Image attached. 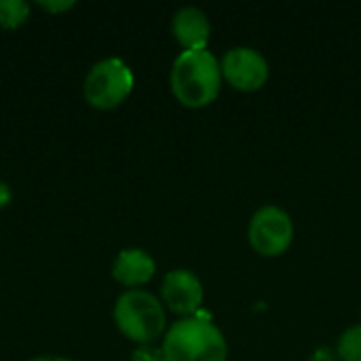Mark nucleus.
<instances>
[{
  "label": "nucleus",
  "instance_id": "obj_9",
  "mask_svg": "<svg viewBox=\"0 0 361 361\" xmlns=\"http://www.w3.org/2000/svg\"><path fill=\"white\" fill-rule=\"evenodd\" d=\"M154 271H157L154 258L142 247L121 250L112 264V277L121 286L131 290H140V286L148 283L154 277Z\"/></svg>",
  "mask_w": 361,
  "mask_h": 361
},
{
  "label": "nucleus",
  "instance_id": "obj_15",
  "mask_svg": "<svg viewBox=\"0 0 361 361\" xmlns=\"http://www.w3.org/2000/svg\"><path fill=\"white\" fill-rule=\"evenodd\" d=\"M11 199H13V192H11V186L4 182V180H0V209H4V207H8V203H11Z\"/></svg>",
  "mask_w": 361,
  "mask_h": 361
},
{
  "label": "nucleus",
  "instance_id": "obj_12",
  "mask_svg": "<svg viewBox=\"0 0 361 361\" xmlns=\"http://www.w3.org/2000/svg\"><path fill=\"white\" fill-rule=\"evenodd\" d=\"M131 361H165L163 351L152 345H142L131 353Z\"/></svg>",
  "mask_w": 361,
  "mask_h": 361
},
{
  "label": "nucleus",
  "instance_id": "obj_16",
  "mask_svg": "<svg viewBox=\"0 0 361 361\" xmlns=\"http://www.w3.org/2000/svg\"><path fill=\"white\" fill-rule=\"evenodd\" d=\"M30 361H74V360L59 357V355H40V357H34V360H30Z\"/></svg>",
  "mask_w": 361,
  "mask_h": 361
},
{
  "label": "nucleus",
  "instance_id": "obj_5",
  "mask_svg": "<svg viewBox=\"0 0 361 361\" xmlns=\"http://www.w3.org/2000/svg\"><path fill=\"white\" fill-rule=\"evenodd\" d=\"M247 239L256 254L264 258L281 256L294 241V220L279 205H262L250 218Z\"/></svg>",
  "mask_w": 361,
  "mask_h": 361
},
{
  "label": "nucleus",
  "instance_id": "obj_13",
  "mask_svg": "<svg viewBox=\"0 0 361 361\" xmlns=\"http://www.w3.org/2000/svg\"><path fill=\"white\" fill-rule=\"evenodd\" d=\"M309 361H341V360H338L336 349H332V347H317V349L311 353Z\"/></svg>",
  "mask_w": 361,
  "mask_h": 361
},
{
  "label": "nucleus",
  "instance_id": "obj_4",
  "mask_svg": "<svg viewBox=\"0 0 361 361\" xmlns=\"http://www.w3.org/2000/svg\"><path fill=\"white\" fill-rule=\"evenodd\" d=\"M133 85L135 78L131 68L118 57H106L89 70L82 95L89 106L97 110H112L131 95Z\"/></svg>",
  "mask_w": 361,
  "mask_h": 361
},
{
  "label": "nucleus",
  "instance_id": "obj_6",
  "mask_svg": "<svg viewBox=\"0 0 361 361\" xmlns=\"http://www.w3.org/2000/svg\"><path fill=\"white\" fill-rule=\"evenodd\" d=\"M222 78L239 91H256L269 78V61L254 47H231L220 57Z\"/></svg>",
  "mask_w": 361,
  "mask_h": 361
},
{
  "label": "nucleus",
  "instance_id": "obj_3",
  "mask_svg": "<svg viewBox=\"0 0 361 361\" xmlns=\"http://www.w3.org/2000/svg\"><path fill=\"white\" fill-rule=\"evenodd\" d=\"M112 317L118 332L140 347L161 338L167 326L163 302L146 290L123 292L114 302Z\"/></svg>",
  "mask_w": 361,
  "mask_h": 361
},
{
  "label": "nucleus",
  "instance_id": "obj_10",
  "mask_svg": "<svg viewBox=\"0 0 361 361\" xmlns=\"http://www.w3.org/2000/svg\"><path fill=\"white\" fill-rule=\"evenodd\" d=\"M30 17V4L23 0H0V27L17 30Z\"/></svg>",
  "mask_w": 361,
  "mask_h": 361
},
{
  "label": "nucleus",
  "instance_id": "obj_8",
  "mask_svg": "<svg viewBox=\"0 0 361 361\" xmlns=\"http://www.w3.org/2000/svg\"><path fill=\"white\" fill-rule=\"evenodd\" d=\"M171 34L184 51L207 49L212 36V21L199 6H182L173 13Z\"/></svg>",
  "mask_w": 361,
  "mask_h": 361
},
{
  "label": "nucleus",
  "instance_id": "obj_7",
  "mask_svg": "<svg viewBox=\"0 0 361 361\" xmlns=\"http://www.w3.org/2000/svg\"><path fill=\"white\" fill-rule=\"evenodd\" d=\"M203 283L188 269H171L161 283V302L180 317H192L203 305Z\"/></svg>",
  "mask_w": 361,
  "mask_h": 361
},
{
  "label": "nucleus",
  "instance_id": "obj_11",
  "mask_svg": "<svg viewBox=\"0 0 361 361\" xmlns=\"http://www.w3.org/2000/svg\"><path fill=\"white\" fill-rule=\"evenodd\" d=\"M336 353L341 361H361V322L349 326L338 343H336Z\"/></svg>",
  "mask_w": 361,
  "mask_h": 361
},
{
  "label": "nucleus",
  "instance_id": "obj_2",
  "mask_svg": "<svg viewBox=\"0 0 361 361\" xmlns=\"http://www.w3.org/2000/svg\"><path fill=\"white\" fill-rule=\"evenodd\" d=\"M165 361H226L228 343L224 332L201 313L178 319L163 338Z\"/></svg>",
  "mask_w": 361,
  "mask_h": 361
},
{
  "label": "nucleus",
  "instance_id": "obj_1",
  "mask_svg": "<svg viewBox=\"0 0 361 361\" xmlns=\"http://www.w3.org/2000/svg\"><path fill=\"white\" fill-rule=\"evenodd\" d=\"M220 59L209 49L182 51L169 72L173 97L186 108L209 106L222 89Z\"/></svg>",
  "mask_w": 361,
  "mask_h": 361
},
{
  "label": "nucleus",
  "instance_id": "obj_14",
  "mask_svg": "<svg viewBox=\"0 0 361 361\" xmlns=\"http://www.w3.org/2000/svg\"><path fill=\"white\" fill-rule=\"evenodd\" d=\"M76 2L74 0H61V2H38V6L47 13H63V11H70Z\"/></svg>",
  "mask_w": 361,
  "mask_h": 361
}]
</instances>
